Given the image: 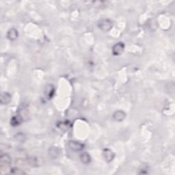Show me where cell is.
Here are the masks:
<instances>
[{"label": "cell", "mask_w": 175, "mask_h": 175, "mask_svg": "<svg viewBox=\"0 0 175 175\" xmlns=\"http://www.w3.org/2000/svg\"><path fill=\"white\" fill-rule=\"evenodd\" d=\"M98 27L99 28L100 30L104 31H108L112 29L113 27V23L112 21L107 19H101L98 23Z\"/></svg>", "instance_id": "obj_1"}, {"label": "cell", "mask_w": 175, "mask_h": 175, "mask_svg": "<svg viewBox=\"0 0 175 175\" xmlns=\"http://www.w3.org/2000/svg\"><path fill=\"white\" fill-rule=\"evenodd\" d=\"M11 164V157L8 154H2L0 156V168L1 170L7 169Z\"/></svg>", "instance_id": "obj_2"}, {"label": "cell", "mask_w": 175, "mask_h": 175, "mask_svg": "<svg viewBox=\"0 0 175 175\" xmlns=\"http://www.w3.org/2000/svg\"><path fill=\"white\" fill-rule=\"evenodd\" d=\"M69 146L72 151L75 152H79L84 148V144L82 143L75 140H71L69 142Z\"/></svg>", "instance_id": "obj_3"}, {"label": "cell", "mask_w": 175, "mask_h": 175, "mask_svg": "<svg viewBox=\"0 0 175 175\" xmlns=\"http://www.w3.org/2000/svg\"><path fill=\"white\" fill-rule=\"evenodd\" d=\"M125 49V44L123 42L117 43L112 48V53L114 56H118L121 54Z\"/></svg>", "instance_id": "obj_4"}, {"label": "cell", "mask_w": 175, "mask_h": 175, "mask_svg": "<svg viewBox=\"0 0 175 175\" xmlns=\"http://www.w3.org/2000/svg\"><path fill=\"white\" fill-rule=\"evenodd\" d=\"M103 157L107 162H111L115 157V153L111 149L105 148L103 150Z\"/></svg>", "instance_id": "obj_5"}, {"label": "cell", "mask_w": 175, "mask_h": 175, "mask_svg": "<svg viewBox=\"0 0 175 175\" xmlns=\"http://www.w3.org/2000/svg\"><path fill=\"white\" fill-rule=\"evenodd\" d=\"M28 115H29V112H28L27 110L24 106H22L21 108L19 109L17 117L20 119L21 122L23 121V120H27Z\"/></svg>", "instance_id": "obj_6"}, {"label": "cell", "mask_w": 175, "mask_h": 175, "mask_svg": "<svg viewBox=\"0 0 175 175\" xmlns=\"http://www.w3.org/2000/svg\"><path fill=\"white\" fill-rule=\"evenodd\" d=\"M55 87L53 86L52 84H48L47 85L45 88V95L48 99H52L53 97L54 94H55Z\"/></svg>", "instance_id": "obj_7"}, {"label": "cell", "mask_w": 175, "mask_h": 175, "mask_svg": "<svg viewBox=\"0 0 175 175\" xmlns=\"http://www.w3.org/2000/svg\"><path fill=\"white\" fill-rule=\"evenodd\" d=\"M126 114L123 110H118L113 114V119L117 122H121L125 119Z\"/></svg>", "instance_id": "obj_8"}, {"label": "cell", "mask_w": 175, "mask_h": 175, "mask_svg": "<svg viewBox=\"0 0 175 175\" xmlns=\"http://www.w3.org/2000/svg\"><path fill=\"white\" fill-rule=\"evenodd\" d=\"M11 101V95L8 92H4L1 94L0 103L2 105H8Z\"/></svg>", "instance_id": "obj_9"}, {"label": "cell", "mask_w": 175, "mask_h": 175, "mask_svg": "<svg viewBox=\"0 0 175 175\" xmlns=\"http://www.w3.org/2000/svg\"><path fill=\"white\" fill-rule=\"evenodd\" d=\"M19 33L18 31L15 28H11L7 32V38L10 40H15L18 38Z\"/></svg>", "instance_id": "obj_10"}, {"label": "cell", "mask_w": 175, "mask_h": 175, "mask_svg": "<svg viewBox=\"0 0 175 175\" xmlns=\"http://www.w3.org/2000/svg\"><path fill=\"white\" fill-rule=\"evenodd\" d=\"M79 159L84 164H88L91 161V157L88 152H83L79 155Z\"/></svg>", "instance_id": "obj_11"}, {"label": "cell", "mask_w": 175, "mask_h": 175, "mask_svg": "<svg viewBox=\"0 0 175 175\" xmlns=\"http://www.w3.org/2000/svg\"><path fill=\"white\" fill-rule=\"evenodd\" d=\"M60 155V150L57 147H51L49 150V155L51 158L56 159Z\"/></svg>", "instance_id": "obj_12"}, {"label": "cell", "mask_w": 175, "mask_h": 175, "mask_svg": "<svg viewBox=\"0 0 175 175\" xmlns=\"http://www.w3.org/2000/svg\"><path fill=\"white\" fill-rule=\"evenodd\" d=\"M10 173L13 174H25V173L18 168H13L10 169Z\"/></svg>", "instance_id": "obj_13"}, {"label": "cell", "mask_w": 175, "mask_h": 175, "mask_svg": "<svg viewBox=\"0 0 175 175\" xmlns=\"http://www.w3.org/2000/svg\"><path fill=\"white\" fill-rule=\"evenodd\" d=\"M21 123V121L20 120V119H19L18 117H13L12 119H11V122H10V124L11 125L13 126V127H16V126H17L19 125V124Z\"/></svg>", "instance_id": "obj_14"}]
</instances>
